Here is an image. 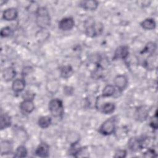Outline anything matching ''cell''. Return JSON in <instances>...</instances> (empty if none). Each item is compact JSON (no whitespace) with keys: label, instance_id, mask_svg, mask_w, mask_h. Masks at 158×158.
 Instances as JSON below:
<instances>
[{"label":"cell","instance_id":"obj_1","mask_svg":"<svg viewBox=\"0 0 158 158\" xmlns=\"http://www.w3.org/2000/svg\"><path fill=\"white\" fill-rule=\"evenodd\" d=\"M35 22L41 30H46L50 26L51 17L48 10L45 7H38L35 10Z\"/></svg>","mask_w":158,"mask_h":158},{"label":"cell","instance_id":"obj_2","mask_svg":"<svg viewBox=\"0 0 158 158\" xmlns=\"http://www.w3.org/2000/svg\"><path fill=\"white\" fill-rule=\"evenodd\" d=\"M85 33L91 38L100 35L104 29L103 25L101 22H96L93 19H89L85 22Z\"/></svg>","mask_w":158,"mask_h":158},{"label":"cell","instance_id":"obj_3","mask_svg":"<svg viewBox=\"0 0 158 158\" xmlns=\"http://www.w3.org/2000/svg\"><path fill=\"white\" fill-rule=\"evenodd\" d=\"M117 117L112 116L106 120L99 127V132L105 136L110 135L115 133L116 130Z\"/></svg>","mask_w":158,"mask_h":158},{"label":"cell","instance_id":"obj_4","mask_svg":"<svg viewBox=\"0 0 158 158\" xmlns=\"http://www.w3.org/2000/svg\"><path fill=\"white\" fill-rule=\"evenodd\" d=\"M51 114L56 118H61L64 114V106L62 101L57 98L51 99L48 105Z\"/></svg>","mask_w":158,"mask_h":158},{"label":"cell","instance_id":"obj_5","mask_svg":"<svg viewBox=\"0 0 158 158\" xmlns=\"http://www.w3.org/2000/svg\"><path fill=\"white\" fill-rule=\"evenodd\" d=\"M146 139H139L136 137H132L128 142V147L131 151H138L146 147Z\"/></svg>","mask_w":158,"mask_h":158},{"label":"cell","instance_id":"obj_6","mask_svg":"<svg viewBox=\"0 0 158 158\" xmlns=\"http://www.w3.org/2000/svg\"><path fill=\"white\" fill-rule=\"evenodd\" d=\"M149 115V109L145 106L138 107L134 112V118L138 122L145 121Z\"/></svg>","mask_w":158,"mask_h":158},{"label":"cell","instance_id":"obj_7","mask_svg":"<svg viewBox=\"0 0 158 158\" xmlns=\"http://www.w3.org/2000/svg\"><path fill=\"white\" fill-rule=\"evenodd\" d=\"M75 26V21L72 17H68L62 19L59 23L58 27L62 31H69L72 30Z\"/></svg>","mask_w":158,"mask_h":158},{"label":"cell","instance_id":"obj_8","mask_svg":"<svg viewBox=\"0 0 158 158\" xmlns=\"http://www.w3.org/2000/svg\"><path fill=\"white\" fill-rule=\"evenodd\" d=\"M129 54V48L127 46H120L115 51L113 60L126 59Z\"/></svg>","mask_w":158,"mask_h":158},{"label":"cell","instance_id":"obj_9","mask_svg":"<svg viewBox=\"0 0 158 158\" xmlns=\"http://www.w3.org/2000/svg\"><path fill=\"white\" fill-rule=\"evenodd\" d=\"M115 86L120 91H123L128 85V79L124 75H118L114 79Z\"/></svg>","mask_w":158,"mask_h":158},{"label":"cell","instance_id":"obj_10","mask_svg":"<svg viewBox=\"0 0 158 158\" xmlns=\"http://www.w3.org/2000/svg\"><path fill=\"white\" fill-rule=\"evenodd\" d=\"M35 154L40 157H48L49 154V146L44 142L40 143L36 149Z\"/></svg>","mask_w":158,"mask_h":158},{"label":"cell","instance_id":"obj_11","mask_svg":"<svg viewBox=\"0 0 158 158\" xmlns=\"http://www.w3.org/2000/svg\"><path fill=\"white\" fill-rule=\"evenodd\" d=\"M18 15L17 10L15 8L10 7L6 9L2 13V18L6 21H12L17 19Z\"/></svg>","mask_w":158,"mask_h":158},{"label":"cell","instance_id":"obj_12","mask_svg":"<svg viewBox=\"0 0 158 158\" xmlns=\"http://www.w3.org/2000/svg\"><path fill=\"white\" fill-rule=\"evenodd\" d=\"M20 110L25 114H30L35 109V104L33 101L23 100L20 104Z\"/></svg>","mask_w":158,"mask_h":158},{"label":"cell","instance_id":"obj_13","mask_svg":"<svg viewBox=\"0 0 158 158\" xmlns=\"http://www.w3.org/2000/svg\"><path fill=\"white\" fill-rule=\"evenodd\" d=\"M2 75L5 81H10L15 78L16 75V71L12 67H7L3 69Z\"/></svg>","mask_w":158,"mask_h":158},{"label":"cell","instance_id":"obj_14","mask_svg":"<svg viewBox=\"0 0 158 158\" xmlns=\"http://www.w3.org/2000/svg\"><path fill=\"white\" fill-rule=\"evenodd\" d=\"M25 87V81L23 78H17L14 80L12 84V89L15 93L23 91Z\"/></svg>","mask_w":158,"mask_h":158},{"label":"cell","instance_id":"obj_15","mask_svg":"<svg viewBox=\"0 0 158 158\" xmlns=\"http://www.w3.org/2000/svg\"><path fill=\"white\" fill-rule=\"evenodd\" d=\"M99 3L94 0H88L80 2V6L86 10L93 11L95 10L98 7Z\"/></svg>","mask_w":158,"mask_h":158},{"label":"cell","instance_id":"obj_16","mask_svg":"<svg viewBox=\"0 0 158 158\" xmlns=\"http://www.w3.org/2000/svg\"><path fill=\"white\" fill-rule=\"evenodd\" d=\"M80 136L79 133H78L76 131H72L67 134L66 136V139H67V141L69 144H70V145L72 146V145L78 144L80 139Z\"/></svg>","mask_w":158,"mask_h":158},{"label":"cell","instance_id":"obj_17","mask_svg":"<svg viewBox=\"0 0 158 158\" xmlns=\"http://www.w3.org/2000/svg\"><path fill=\"white\" fill-rule=\"evenodd\" d=\"M141 26L144 30H154L156 28V23L153 19L148 18L141 22Z\"/></svg>","mask_w":158,"mask_h":158},{"label":"cell","instance_id":"obj_18","mask_svg":"<svg viewBox=\"0 0 158 158\" xmlns=\"http://www.w3.org/2000/svg\"><path fill=\"white\" fill-rule=\"evenodd\" d=\"M73 73V69L70 65L62 66L60 69V75L63 78H69L72 75Z\"/></svg>","mask_w":158,"mask_h":158},{"label":"cell","instance_id":"obj_19","mask_svg":"<svg viewBox=\"0 0 158 158\" xmlns=\"http://www.w3.org/2000/svg\"><path fill=\"white\" fill-rule=\"evenodd\" d=\"M115 109V106L112 102H105L103 103L99 109L101 110V112L104 114H112Z\"/></svg>","mask_w":158,"mask_h":158},{"label":"cell","instance_id":"obj_20","mask_svg":"<svg viewBox=\"0 0 158 158\" xmlns=\"http://www.w3.org/2000/svg\"><path fill=\"white\" fill-rule=\"evenodd\" d=\"M52 123V118L51 117L46 115L41 116L39 118L38 121V124L41 128H48Z\"/></svg>","mask_w":158,"mask_h":158},{"label":"cell","instance_id":"obj_21","mask_svg":"<svg viewBox=\"0 0 158 158\" xmlns=\"http://www.w3.org/2000/svg\"><path fill=\"white\" fill-rule=\"evenodd\" d=\"M11 118L7 114H2L1 115V129L3 130L10 126Z\"/></svg>","mask_w":158,"mask_h":158},{"label":"cell","instance_id":"obj_22","mask_svg":"<svg viewBox=\"0 0 158 158\" xmlns=\"http://www.w3.org/2000/svg\"><path fill=\"white\" fill-rule=\"evenodd\" d=\"M12 146L10 141L7 140L2 141L1 143V154H7L11 152Z\"/></svg>","mask_w":158,"mask_h":158},{"label":"cell","instance_id":"obj_23","mask_svg":"<svg viewBox=\"0 0 158 158\" xmlns=\"http://www.w3.org/2000/svg\"><path fill=\"white\" fill-rule=\"evenodd\" d=\"M115 87L112 85H106L102 89V96L104 98L112 96L115 93Z\"/></svg>","mask_w":158,"mask_h":158},{"label":"cell","instance_id":"obj_24","mask_svg":"<svg viewBox=\"0 0 158 158\" xmlns=\"http://www.w3.org/2000/svg\"><path fill=\"white\" fill-rule=\"evenodd\" d=\"M156 49V44L153 42H149L146 44L143 50L141 51V53L148 54H149L148 56H149L152 55L154 53Z\"/></svg>","mask_w":158,"mask_h":158},{"label":"cell","instance_id":"obj_25","mask_svg":"<svg viewBox=\"0 0 158 158\" xmlns=\"http://www.w3.org/2000/svg\"><path fill=\"white\" fill-rule=\"evenodd\" d=\"M27 156V150L23 145L19 146L14 153V157H25Z\"/></svg>","mask_w":158,"mask_h":158},{"label":"cell","instance_id":"obj_26","mask_svg":"<svg viewBox=\"0 0 158 158\" xmlns=\"http://www.w3.org/2000/svg\"><path fill=\"white\" fill-rule=\"evenodd\" d=\"M103 67L102 66L100 65H98V67L93 72L91 75L92 77L95 79H99L100 78L102 75V72H103Z\"/></svg>","mask_w":158,"mask_h":158},{"label":"cell","instance_id":"obj_27","mask_svg":"<svg viewBox=\"0 0 158 158\" xmlns=\"http://www.w3.org/2000/svg\"><path fill=\"white\" fill-rule=\"evenodd\" d=\"M15 135L18 139H19L20 141H22L23 142L25 141V139H27L26 135L27 133H25V130L22 128H19L18 129L15 130Z\"/></svg>","mask_w":158,"mask_h":158},{"label":"cell","instance_id":"obj_28","mask_svg":"<svg viewBox=\"0 0 158 158\" xmlns=\"http://www.w3.org/2000/svg\"><path fill=\"white\" fill-rule=\"evenodd\" d=\"M13 33V30L10 27H5L2 28L1 30L0 35L1 37H9Z\"/></svg>","mask_w":158,"mask_h":158},{"label":"cell","instance_id":"obj_29","mask_svg":"<svg viewBox=\"0 0 158 158\" xmlns=\"http://www.w3.org/2000/svg\"><path fill=\"white\" fill-rule=\"evenodd\" d=\"M89 60L94 64H96L97 65L99 64L101 61L102 60V58L101 57L100 55L98 54H92L89 56Z\"/></svg>","mask_w":158,"mask_h":158},{"label":"cell","instance_id":"obj_30","mask_svg":"<svg viewBox=\"0 0 158 158\" xmlns=\"http://www.w3.org/2000/svg\"><path fill=\"white\" fill-rule=\"evenodd\" d=\"M35 94L30 90L26 91L22 95V98L23 99V100H30V101H33V99L35 98Z\"/></svg>","mask_w":158,"mask_h":158},{"label":"cell","instance_id":"obj_31","mask_svg":"<svg viewBox=\"0 0 158 158\" xmlns=\"http://www.w3.org/2000/svg\"><path fill=\"white\" fill-rule=\"evenodd\" d=\"M127 156V151L125 149H118L115 151L114 157L118 158H124Z\"/></svg>","mask_w":158,"mask_h":158},{"label":"cell","instance_id":"obj_32","mask_svg":"<svg viewBox=\"0 0 158 158\" xmlns=\"http://www.w3.org/2000/svg\"><path fill=\"white\" fill-rule=\"evenodd\" d=\"M150 125L151 127L153 128L156 130L157 128V111L156 112L152 118L151 122H150Z\"/></svg>","mask_w":158,"mask_h":158},{"label":"cell","instance_id":"obj_33","mask_svg":"<svg viewBox=\"0 0 158 158\" xmlns=\"http://www.w3.org/2000/svg\"><path fill=\"white\" fill-rule=\"evenodd\" d=\"M143 156L145 157H154L157 156V154L154 149H149L144 152Z\"/></svg>","mask_w":158,"mask_h":158},{"label":"cell","instance_id":"obj_34","mask_svg":"<svg viewBox=\"0 0 158 158\" xmlns=\"http://www.w3.org/2000/svg\"><path fill=\"white\" fill-rule=\"evenodd\" d=\"M32 70V68L31 67H25V69H23V73H24V75L25 74V75H27V74H28V73H30V71H31Z\"/></svg>","mask_w":158,"mask_h":158}]
</instances>
